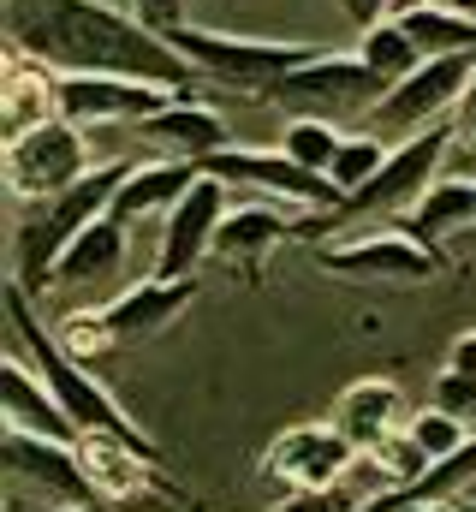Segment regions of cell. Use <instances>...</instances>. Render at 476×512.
Segmentation results:
<instances>
[{"label":"cell","instance_id":"obj_1","mask_svg":"<svg viewBox=\"0 0 476 512\" xmlns=\"http://www.w3.org/2000/svg\"><path fill=\"white\" fill-rule=\"evenodd\" d=\"M6 42L54 72H119L167 84L179 96H191L203 78L173 48V36L149 30L137 12H119L108 0H12Z\"/></svg>","mask_w":476,"mask_h":512},{"label":"cell","instance_id":"obj_2","mask_svg":"<svg viewBox=\"0 0 476 512\" xmlns=\"http://www.w3.org/2000/svg\"><path fill=\"white\" fill-rule=\"evenodd\" d=\"M6 322H12V340H18V352L36 364V376L54 387V399L66 405V417L78 423V435H119V441H131V447H143L149 459H161V447L143 435V423H131L125 417V405H119L114 393L102 387V376H96V364H78L66 346H60V334L30 310V292L12 280L6 292Z\"/></svg>","mask_w":476,"mask_h":512},{"label":"cell","instance_id":"obj_3","mask_svg":"<svg viewBox=\"0 0 476 512\" xmlns=\"http://www.w3.org/2000/svg\"><path fill=\"white\" fill-rule=\"evenodd\" d=\"M453 143H459V137H453V120H447V126L417 131V137H405V143H393V149H387V161L375 167V179H363L352 197H340L334 209H322V215L298 221V233H292V239H322V233L352 227V221H399V215H405V209H417V203H423V191L441 179V167H447Z\"/></svg>","mask_w":476,"mask_h":512},{"label":"cell","instance_id":"obj_4","mask_svg":"<svg viewBox=\"0 0 476 512\" xmlns=\"http://www.w3.org/2000/svg\"><path fill=\"white\" fill-rule=\"evenodd\" d=\"M125 173H131L125 161H102V167H90L78 185H66L60 197H48L36 221H24V233H18V274H12L24 292H48L60 251H66L90 221L114 215V197H119V185H125Z\"/></svg>","mask_w":476,"mask_h":512},{"label":"cell","instance_id":"obj_5","mask_svg":"<svg viewBox=\"0 0 476 512\" xmlns=\"http://www.w3.org/2000/svg\"><path fill=\"white\" fill-rule=\"evenodd\" d=\"M173 48L215 84H233L244 96L268 102V90L304 66L310 54H322L316 42H274V36H227V30H203V24H179L173 30Z\"/></svg>","mask_w":476,"mask_h":512},{"label":"cell","instance_id":"obj_6","mask_svg":"<svg viewBox=\"0 0 476 512\" xmlns=\"http://www.w3.org/2000/svg\"><path fill=\"white\" fill-rule=\"evenodd\" d=\"M471 72H476V54H429L363 120H369L375 137H387V143H405V137H417V131H429V126H447L453 108H459V90L471 84Z\"/></svg>","mask_w":476,"mask_h":512},{"label":"cell","instance_id":"obj_7","mask_svg":"<svg viewBox=\"0 0 476 512\" xmlns=\"http://www.w3.org/2000/svg\"><path fill=\"white\" fill-rule=\"evenodd\" d=\"M90 167H96L90 161V131L72 126L66 114L24 131V137H6V191L18 203H48L66 185H78Z\"/></svg>","mask_w":476,"mask_h":512},{"label":"cell","instance_id":"obj_8","mask_svg":"<svg viewBox=\"0 0 476 512\" xmlns=\"http://www.w3.org/2000/svg\"><path fill=\"white\" fill-rule=\"evenodd\" d=\"M197 167L215 173V179H227V185L262 191V197H274V203H286V209H334V203H340V185H334L328 173H310L304 161H292L280 143H274V149L227 143V149L203 155Z\"/></svg>","mask_w":476,"mask_h":512},{"label":"cell","instance_id":"obj_9","mask_svg":"<svg viewBox=\"0 0 476 512\" xmlns=\"http://www.w3.org/2000/svg\"><path fill=\"white\" fill-rule=\"evenodd\" d=\"M316 268L322 274H340V280H363V286H375V280L423 286V280H441L447 274V256L417 245L405 227H387V233L375 227V233H363L352 245H316Z\"/></svg>","mask_w":476,"mask_h":512},{"label":"cell","instance_id":"obj_10","mask_svg":"<svg viewBox=\"0 0 476 512\" xmlns=\"http://www.w3.org/2000/svg\"><path fill=\"white\" fill-rule=\"evenodd\" d=\"M381 96L387 84L363 66V54H310L268 90V102L298 108V114H357V108L369 114Z\"/></svg>","mask_w":476,"mask_h":512},{"label":"cell","instance_id":"obj_11","mask_svg":"<svg viewBox=\"0 0 476 512\" xmlns=\"http://www.w3.org/2000/svg\"><path fill=\"white\" fill-rule=\"evenodd\" d=\"M227 179H215V173H197V185L161 215V251H155V268L149 274H161V280H191L209 256H215V233H221V221H227Z\"/></svg>","mask_w":476,"mask_h":512},{"label":"cell","instance_id":"obj_12","mask_svg":"<svg viewBox=\"0 0 476 512\" xmlns=\"http://www.w3.org/2000/svg\"><path fill=\"white\" fill-rule=\"evenodd\" d=\"M179 90L149 84V78H119V72H60V114L84 131L108 126H143L161 114Z\"/></svg>","mask_w":476,"mask_h":512},{"label":"cell","instance_id":"obj_13","mask_svg":"<svg viewBox=\"0 0 476 512\" xmlns=\"http://www.w3.org/2000/svg\"><path fill=\"white\" fill-rule=\"evenodd\" d=\"M352 465H357V447L334 423H292L262 453V477H274L286 495L292 489H334V483H346Z\"/></svg>","mask_w":476,"mask_h":512},{"label":"cell","instance_id":"obj_14","mask_svg":"<svg viewBox=\"0 0 476 512\" xmlns=\"http://www.w3.org/2000/svg\"><path fill=\"white\" fill-rule=\"evenodd\" d=\"M197 304V274L191 280H161V274H143L137 286H125L114 304H102V322L114 334V352H131L155 334H167L185 310Z\"/></svg>","mask_w":476,"mask_h":512},{"label":"cell","instance_id":"obj_15","mask_svg":"<svg viewBox=\"0 0 476 512\" xmlns=\"http://www.w3.org/2000/svg\"><path fill=\"white\" fill-rule=\"evenodd\" d=\"M0 417H6V429L78 441V423L66 417V405L54 399V387L36 376V364H30L24 352H6V358H0Z\"/></svg>","mask_w":476,"mask_h":512},{"label":"cell","instance_id":"obj_16","mask_svg":"<svg viewBox=\"0 0 476 512\" xmlns=\"http://www.w3.org/2000/svg\"><path fill=\"white\" fill-rule=\"evenodd\" d=\"M292 233H298V221H286V215L274 209V197H268V203H238V209H227V221H221V233H215V256L256 280L262 262L280 251Z\"/></svg>","mask_w":476,"mask_h":512},{"label":"cell","instance_id":"obj_17","mask_svg":"<svg viewBox=\"0 0 476 512\" xmlns=\"http://www.w3.org/2000/svg\"><path fill=\"white\" fill-rule=\"evenodd\" d=\"M60 120V72L6 48V90H0V126L6 137H24V131Z\"/></svg>","mask_w":476,"mask_h":512},{"label":"cell","instance_id":"obj_18","mask_svg":"<svg viewBox=\"0 0 476 512\" xmlns=\"http://www.w3.org/2000/svg\"><path fill=\"white\" fill-rule=\"evenodd\" d=\"M197 161L191 155H167V161H149V167H131L125 173V185H119L114 197V221L125 227H143V221H155V215H167L191 185H197Z\"/></svg>","mask_w":476,"mask_h":512},{"label":"cell","instance_id":"obj_19","mask_svg":"<svg viewBox=\"0 0 476 512\" xmlns=\"http://www.w3.org/2000/svg\"><path fill=\"white\" fill-rule=\"evenodd\" d=\"M143 143H161L167 155H191V161H203V155H215V149H227L233 143V131L227 120L215 114V108H203V102H191V96H173L161 114H149L143 126H131Z\"/></svg>","mask_w":476,"mask_h":512},{"label":"cell","instance_id":"obj_20","mask_svg":"<svg viewBox=\"0 0 476 512\" xmlns=\"http://www.w3.org/2000/svg\"><path fill=\"white\" fill-rule=\"evenodd\" d=\"M399 423H405V399H399V387L381 382V376L352 382L340 399H334V429L352 441L357 453H375Z\"/></svg>","mask_w":476,"mask_h":512},{"label":"cell","instance_id":"obj_21","mask_svg":"<svg viewBox=\"0 0 476 512\" xmlns=\"http://www.w3.org/2000/svg\"><path fill=\"white\" fill-rule=\"evenodd\" d=\"M393 227H405L417 245H441L453 233H476V179H435L417 209H405Z\"/></svg>","mask_w":476,"mask_h":512},{"label":"cell","instance_id":"obj_22","mask_svg":"<svg viewBox=\"0 0 476 512\" xmlns=\"http://www.w3.org/2000/svg\"><path fill=\"white\" fill-rule=\"evenodd\" d=\"M125 233H131V227L114 221V215L90 221V227L60 251L48 286H102V280H114L119 268H125Z\"/></svg>","mask_w":476,"mask_h":512},{"label":"cell","instance_id":"obj_23","mask_svg":"<svg viewBox=\"0 0 476 512\" xmlns=\"http://www.w3.org/2000/svg\"><path fill=\"white\" fill-rule=\"evenodd\" d=\"M393 18L411 30V42L423 48V60L429 54H476V18L459 12V6H447V0H429V6L393 12Z\"/></svg>","mask_w":476,"mask_h":512},{"label":"cell","instance_id":"obj_24","mask_svg":"<svg viewBox=\"0 0 476 512\" xmlns=\"http://www.w3.org/2000/svg\"><path fill=\"white\" fill-rule=\"evenodd\" d=\"M357 54H363V66H369V72H375V78H381L387 90H393V84H399L405 72H417V66H423V48L411 42V30H405V24H399L393 12H387L381 24L357 30Z\"/></svg>","mask_w":476,"mask_h":512},{"label":"cell","instance_id":"obj_25","mask_svg":"<svg viewBox=\"0 0 476 512\" xmlns=\"http://www.w3.org/2000/svg\"><path fill=\"white\" fill-rule=\"evenodd\" d=\"M340 143H346V131L334 126L328 114H292L286 131H280V149H286L292 161H304L310 173H328L334 155H340Z\"/></svg>","mask_w":476,"mask_h":512},{"label":"cell","instance_id":"obj_26","mask_svg":"<svg viewBox=\"0 0 476 512\" xmlns=\"http://www.w3.org/2000/svg\"><path fill=\"white\" fill-rule=\"evenodd\" d=\"M405 429L417 435V447H423V453H429L435 465H441V459H453V453H465V447L476 441L471 423H465L459 411H447V405H423V411H417V417H411Z\"/></svg>","mask_w":476,"mask_h":512},{"label":"cell","instance_id":"obj_27","mask_svg":"<svg viewBox=\"0 0 476 512\" xmlns=\"http://www.w3.org/2000/svg\"><path fill=\"white\" fill-rule=\"evenodd\" d=\"M387 149H393V143L375 137V131H363V137L346 131V143H340V155H334V167H328V179L340 185V197H352L363 179H375V167L387 161Z\"/></svg>","mask_w":476,"mask_h":512},{"label":"cell","instance_id":"obj_28","mask_svg":"<svg viewBox=\"0 0 476 512\" xmlns=\"http://www.w3.org/2000/svg\"><path fill=\"white\" fill-rule=\"evenodd\" d=\"M375 465L387 471V483H393V489H411V483H423V477L435 471V459L417 447V435H411L405 423H399V429L375 447ZM393 489H387V495H393Z\"/></svg>","mask_w":476,"mask_h":512},{"label":"cell","instance_id":"obj_29","mask_svg":"<svg viewBox=\"0 0 476 512\" xmlns=\"http://www.w3.org/2000/svg\"><path fill=\"white\" fill-rule=\"evenodd\" d=\"M60 346L78 358V364H102L108 352H114V334H108V322H102V310H72L60 328Z\"/></svg>","mask_w":476,"mask_h":512},{"label":"cell","instance_id":"obj_30","mask_svg":"<svg viewBox=\"0 0 476 512\" xmlns=\"http://www.w3.org/2000/svg\"><path fill=\"white\" fill-rule=\"evenodd\" d=\"M268 512H363V495L352 483H334V489H292L280 507Z\"/></svg>","mask_w":476,"mask_h":512},{"label":"cell","instance_id":"obj_31","mask_svg":"<svg viewBox=\"0 0 476 512\" xmlns=\"http://www.w3.org/2000/svg\"><path fill=\"white\" fill-rule=\"evenodd\" d=\"M131 12L149 30H161V36H173L179 24H191V0H131Z\"/></svg>","mask_w":476,"mask_h":512},{"label":"cell","instance_id":"obj_32","mask_svg":"<svg viewBox=\"0 0 476 512\" xmlns=\"http://www.w3.org/2000/svg\"><path fill=\"white\" fill-rule=\"evenodd\" d=\"M453 137H459V149H476V72H471V84L459 90V108H453Z\"/></svg>","mask_w":476,"mask_h":512},{"label":"cell","instance_id":"obj_33","mask_svg":"<svg viewBox=\"0 0 476 512\" xmlns=\"http://www.w3.org/2000/svg\"><path fill=\"white\" fill-rule=\"evenodd\" d=\"M340 12L352 18L357 30H369V24H381V18L393 12V0H340Z\"/></svg>","mask_w":476,"mask_h":512},{"label":"cell","instance_id":"obj_34","mask_svg":"<svg viewBox=\"0 0 476 512\" xmlns=\"http://www.w3.org/2000/svg\"><path fill=\"white\" fill-rule=\"evenodd\" d=\"M447 370H459V376H476V328H465V334L447 346Z\"/></svg>","mask_w":476,"mask_h":512},{"label":"cell","instance_id":"obj_35","mask_svg":"<svg viewBox=\"0 0 476 512\" xmlns=\"http://www.w3.org/2000/svg\"><path fill=\"white\" fill-rule=\"evenodd\" d=\"M0 512H48V507H30V501H24V495H18V489H12V495H6V501H0Z\"/></svg>","mask_w":476,"mask_h":512},{"label":"cell","instance_id":"obj_36","mask_svg":"<svg viewBox=\"0 0 476 512\" xmlns=\"http://www.w3.org/2000/svg\"><path fill=\"white\" fill-rule=\"evenodd\" d=\"M429 507H435V512H465L459 501H453V495H447V501H429Z\"/></svg>","mask_w":476,"mask_h":512}]
</instances>
